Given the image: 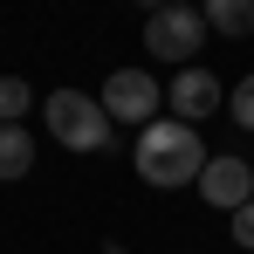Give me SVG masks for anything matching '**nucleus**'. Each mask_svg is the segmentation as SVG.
Segmentation results:
<instances>
[{
    "label": "nucleus",
    "instance_id": "f257e3e1",
    "mask_svg": "<svg viewBox=\"0 0 254 254\" xmlns=\"http://www.w3.org/2000/svg\"><path fill=\"white\" fill-rule=\"evenodd\" d=\"M206 158H213V151L199 144V130L179 124V117L144 124V130H137V151H130L137 179H144V186H158V192H172V186H199Z\"/></svg>",
    "mask_w": 254,
    "mask_h": 254
},
{
    "label": "nucleus",
    "instance_id": "f03ea898",
    "mask_svg": "<svg viewBox=\"0 0 254 254\" xmlns=\"http://www.w3.org/2000/svg\"><path fill=\"white\" fill-rule=\"evenodd\" d=\"M42 117L48 130H55V144H69V151H110V110L96 103V96H83V89H48L42 96Z\"/></svg>",
    "mask_w": 254,
    "mask_h": 254
},
{
    "label": "nucleus",
    "instance_id": "7ed1b4c3",
    "mask_svg": "<svg viewBox=\"0 0 254 254\" xmlns=\"http://www.w3.org/2000/svg\"><path fill=\"white\" fill-rule=\"evenodd\" d=\"M206 35H213V28H206L199 7H158V14L144 21V48H151V62H179V69L199 62Z\"/></svg>",
    "mask_w": 254,
    "mask_h": 254
},
{
    "label": "nucleus",
    "instance_id": "20e7f679",
    "mask_svg": "<svg viewBox=\"0 0 254 254\" xmlns=\"http://www.w3.org/2000/svg\"><path fill=\"white\" fill-rule=\"evenodd\" d=\"M103 110H110V124H158V103H165V83L158 76H144V69H117V76H103V96H96Z\"/></svg>",
    "mask_w": 254,
    "mask_h": 254
},
{
    "label": "nucleus",
    "instance_id": "39448f33",
    "mask_svg": "<svg viewBox=\"0 0 254 254\" xmlns=\"http://www.w3.org/2000/svg\"><path fill=\"white\" fill-rule=\"evenodd\" d=\"M165 103H172V117H179V124H206L213 110H227V83H220L213 69L192 62V69H179V76L165 83Z\"/></svg>",
    "mask_w": 254,
    "mask_h": 254
},
{
    "label": "nucleus",
    "instance_id": "423d86ee",
    "mask_svg": "<svg viewBox=\"0 0 254 254\" xmlns=\"http://www.w3.org/2000/svg\"><path fill=\"white\" fill-rule=\"evenodd\" d=\"M199 199L220 213H241L254 199V158H241V151H220V158H206V172H199Z\"/></svg>",
    "mask_w": 254,
    "mask_h": 254
},
{
    "label": "nucleus",
    "instance_id": "0eeeda50",
    "mask_svg": "<svg viewBox=\"0 0 254 254\" xmlns=\"http://www.w3.org/2000/svg\"><path fill=\"white\" fill-rule=\"evenodd\" d=\"M199 14H206L213 35H227V42L254 35V0H199Z\"/></svg>",
    "mask_w": 254,
    "mask_h": 254
},
{
    "label": "nucleus",
    "instance_id": "6e6552de",
    "mask_svg": "<svg viewBox=\"0 0 254 254\" xmlns=\"http://www.w3.org/2000/svg\"><path fill=\"white\" fill-rule=\"evenodd\" d=\"M35 172V130L0 124V179H28Z\"/></svg>",
    "mask_w": 254,
    "mask_h": 254
},
{
    "label": "nucleus",
    "instance_id": "1a4fd4ad",
    "mask_svg": "<svg viewBox=\"0 0 254 254\" xmlns=\"http://www.w3.org/2000/svg\"><path fill=\"white\" fill-rule=\"evenodd\" d=\"M35 110V89H28V76H0V124H21Z\"/></svg>",
    "mask_w": 254,
    "mask_h": 254
},
{
    "label": "nucleus",
    "instance_id": "9d476101",
    "mask_svg": "<svg viewBox=\"0 0 254 254\" xmlns=\"http://www.w3.org/2000/svg\"><path fill=\"white\" fill-rule=\"evenodd\" d=\"M227 110H234V124H241V130H254V69L241 76V83H234V96H227Z\"/></svg>",
    "mask_w": 254,
    "mask_h": 254
},
{
    "label": "nucleus",
    "instance_id": "9b49d317",
    "mask_svg": "<svg viewBox=\"0 0 254 254\" xmlns=\"http://www.w3.org/2000/svg\"><path fill=\"white\" fill-rule=\"evenodd\" d=\"M234 241H241V248L254 254V199H248V206H241V213H234Z\"/></svg>",
    "mask_w": 254,
    "mask_h": 254
},
{
    "label": "nucleus",
    "instance_id": "f8f14e48",
    "mask_svg": "<svg viewBox=\"0 0 254 254\" xmlns=\"http://www.w3.org/2000/svg\"><path fill=\"white\" fill-rule=\"evenodd\" d=\"M130 7H144V14H158V7H165V0H130Z\"/></svg>",
    "mask_w": 254,
    "mask_h": 254
},
{
    "label": "nucleus",
    "instance_id": "ddd939ff",
    "mask_svg": "<svg viewBox=\"0 0 254 254\" xmlns=\"http://www.w3.org/2000/svg\"><path fill=\"white\" fill-rule=\"evenodd\" d=\"M165 7H199V0H165Z\"/></svg>",
    "mask_w": 254,
    "mask_h": 254
},
{
    "label": "nucleus",
    "instance_id": "4468645a",
    "mask_svg": "<svg viewBox=\"0 0 254 254\" xmlns=\"http://www.w3.org/2000/svg\"><path fill=\"white\" fill-rule=\"evenodd\" d=\"M103 254H130V248H103Z\"/></svg>",
    "mask_w": 254,
    "mask_h": 254
}]
</instances>
